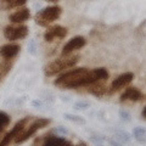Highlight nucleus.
<instances>
[{
    "label": "nucleus",
    "instance_id": "obj_3",
    "mask_svg": "<svg viewBox=\"0 0 146 146\" xmlns=\"http://www.w3.org/2000/svg\"><path fill=\"white\" fill-rule=\"evenodd\" d=\"M61 16V7L60 6H49L43 9L40 12L36 13L35 22L39 26H48L49 23L56 21Z\"/></svg>",
    "mask_w": 146,
    "mask_h": 146
},
{
    "label": "nucleus",
    "instance_id": "obj_11",
    "mask_svg": "<svg viewBox=\"0 0 146 146\" xmlns=\"http://www.w3.org/2000/svg\"><path fill=\"white\" fill-rule=\"evenodd\" d=\"M31 17V12L27 7H21L20 10H17L16 12H13L10 15V21L12 23H17L20 25L22 22H25L27 20H29Z\"/></svg>",
    "mask_w": 146,
    "mask_h": 146
},
{
    "label": "nucleus",
    "instance_id": "obj_6",
    "mask_svg": "<svg viewBox=\"0 0 146 146\" xmlns=\"http://www.w3.org/2000/svg\"><path fill=\"white\" fill-rule=\"evenodd\" d=\"M27 121H28V118H25V119L17 122L16 124H15V127H13L12 129H11V131H9V133L3 138L1 143H0V146H9V145H10L11 141H12L13 139H16L17 136L22 133V130H23L25 127H26Z\"/></svg>",
    "mask_w": 146,
    "mask_h": 146
},
{
    "label": "nucleus",
    "instance_id": "obj_9",
    "mask_svg": "<svg viewBox=\"0 0 146 146\" xmlns=\"http://www.w3.org/2000/svg\"><path fill=\"white\" fill-rule=\"evenodd\" d=\"M134 78V74L131 72H127V73H122L121 76H118L117 78L112 82L111 85V91H118L123 88H125L128 84L131 83V80Z\"/></svg>",
    "mask_w": 146,
    "mask_h": 146
},
{
    "label": "nucleus",
    "instance_id": "obj_15",
    "mask_svg": "<svg viewBox=\"0 0 146 146\" xmlns=\"http://www.w3.org/2000/svg\"><path fill=\"white\" fill-rule=\"evenodd\" d=\"M89 86V91L91 94L96 95V96H101V95L106 94L107 91V88L102 84H100V82H98V83H94V84H90L88 85Z\"/></svg>",
    "mask_w": 146,
    "mask_h": 146
},
{
    "label": "nucleus",
    "instance_id": "obj_7",
    "mask_svg": "<svg viewBox=\"0 0 146 146\" xmlns=\"http://www.w3.org/2000/svg\"><path fill=\"white\" fill-rule=\"evenodd\" d=\"M108 78V72L107 70L105 68H95V70H91L88 71L86 73V77H85V85L84 86H88L90 84H94V83H98V82H101Z\"/></svg>",
    "mask_w": 146,
    "mask_h": 146
},
{
    "label": "nucleus",
    "instance_id": "obj_8",
    "mask_svg": "<svg viewBox=\"0 0 146 146\" xmlns=\"http://www.w3.org/2000/svg\"><path fill=\"white\" fill-rule=\"evenodd\" d=\"M85 39L83 36H73V38L70 40L68 43L65 44V46L62 49V56H67V55H71L73 51H76V50H79L82 49L85 45Z\"/></svg>",
    "mask_w": 146,
    "mask_h": 146
},
{
    "label": "nucleus",
    "instance_id": "obj_2",
    "mask_svg": "<svg viewBox=\"0 0 146 146\" xmlns=\"http://www.w3.org/2000/svg\"><path fill=\"white\" fill-rule=\"evenodd\" d=\"M79 61V56H71V55H67V56H62L57 60H55L54 62L49 63L45 68V74L46 76H54L57 74L58 72H62L67 70V68H71L73 66H76Z\"/></svg>",
    "mask_w": 146,
    "mask_h": 146
},
{
    "label": "nucleus",
    "instance_id": "obj_13",
    "mask_svg": "<svg viewBox=\"0 0 146 146\" xmlns=\"http://www.w3.org/2000/svg\"><path fill=\"white\" fill-rule=\"evenodd\" d=\"M141 98H143V94L136 88H134V86H130V88H127V90L121 95V101H125V100L139 101Z\"/></svg>",
    "mask_w": 146,
    "mask_h": 146
},
{
    "label": "nucleus",
    "instance_id": "obj_20",
    "mask_svg": "<svg viewBox=\"0 0 146 146\" xmlns=\"http://www.w3.org/2000/svg\"><path fill=\"white\" fill-rule=\"evenodd\" d=\"M85 106H88V104H76V108H84Z\"/></svg>",
    "mask_w": 146,
    "mask_h": 146
},
{
    "label": "nucleus",
    "instance_id": "obj_5",
    "mask_svg": "<svg viewBox=\"0 0 146 146\" xmlns=\"http://www.w3.org/2000/svg\"><path fill=\"white\" fill-rule=\"evenodd\" d=\"M28 34V27L25 25H17V26H7L4 29V36L7 40L15 42V40L23 39Z\"/></svg>",
    "mask_w": 146,
    "mask_h": 146
},
{
    "label": "nucleus",
    "instance_id": "obj_16",
    "mask_svg": "<svg viewBox=\"0 0 146 146\" xmlns=\"http://www.w3.org/2000/svg\"><path fill=\"white\" fill-rule=\"evenodd\" d=\"M133 135L140 143H146V128H141V127L135 128L133 130Z\"/></svg>",
    "mask_w": 146,
    "mask_h": 146
},
{
    "label": "nucleus",
    "instance_id": "obj_10",
    "mask_svg": "<svg viewBox=\"0 0 146 146\" xmlns=\"http://www.w3.org/2000/svg\"><path fill=\"white\" fill-rule=\"evenodd\" d=\"M67 35V28L62 26H54L45 32L44 38L46 42H52L54 39H62Z\"/></svg>",
    "mask_w": 146,
    "mask_h": 146
},
{
    "label": "nucleus",
    "instance_id": "obj_21",
    "mask_svg": "<svg viewBox=\"0 0 146 146\" xmlns=\"http://www.w3.org/2000/svg\"><path fill=\"white\" fill-rule=\"evenodd\" d=\"M141 115H143V117H144V118H146V106L144 107V110H143V112H141Z\"/></svg>",
    "mask_w": 146,
    "mask_h": 146
},
{
    "label": "nucleus",
    "instance_id": "obj_1",
    "mask_svg": "<svg viewBox=\"0 0 146 146\" xmlns=\"http://www.w3.org/2000/svg\"><path fill=\"white\" fill-rule=\"evenodd\" d=\"M88 71L89 70L85 67L74 68V70L68 71L65 74L60 76L54 83L56 86L62 88V89H73V88L84 86L85 85V77H86Z\"/></svg>",
    "mask_w": 146,
    "mask_h": 146
},
{
    "label": "nucleus",
    "instance_id": "obj_19",
    "mask_svg": "<svg viewBox=\"0 0 146 146\" xmlns=\"http://www.w3.org/2000/svg\"><path fill=\"white\" fill-rule=\"evenodd\" d=\"M121 116L124 121H130V115L128 112H124V111H121Z\"/></svg>",
    "mask_w": 146,
    "mask_h": 146
},
{
    "label": "nucleus",
    "instance_id": "obj_12",
    "mask_svg": "<svg viewBox=\"0 0 146 146\" xmlns=\"http://www.w3.org/2000/svg\"><path fill=\"white\" fill-rule=\"evenodd\" d=\"M20 51V45L17 44H6L0 48V55L4 58H12Z\"/></svg>",
    "mask_w": 146,
    "mask_h": 146
},
{
    "label": "nucleus",
    "instance_id": "obj_14",
    "mask_svg": "<svg viewBox=\"0 0 146 146\" xmlns=\"http://www.w3.org/2000/svg\"><path fill=\"white\" fill-rule=\"evenodd\" d=\"M43 146H72L70 141L60 136H49L45 139Z\"/></svg>",
    "mask_w": 146,
    "mask_h": 146
},
{
    "label": "nucleus",
    "instance_id": "obj_17",
    "mask_svg": "<svg viewBox=\"0 0 146 146\" xmlns=\"http://www.w3.org/2000/svg\"><path fill=\"white\" fill-rule=\"evenodd\" d=\"M6 3V5L9 7H18V6H23L27 0H4Z\"/></svg>",
    "mask_w": 146,
    "mask_h": 146
},
{
    "label": "nucleus",
    "instance_id": "obj_4",
    "mask_svg": "<svg viewBox=\"0 0 146 146\" xmlns=\"http://www.w3.org/2000/svg\"><path fill=\"white\" fill-rule=\"evenodd\" d=\"M49 123H50V119H48V118H38V119H35L28 128H27L26 130L25 129L22 130V133L15 139V143L16 144L25 143V141H27L29 138H32V136H33L39 129H42V128L46 127Z\"/></svg>",
    "mask_w": 146,
    "mask_h": 146
},
{
    "label": "nucleus",
    "instance_id": "obj_22",
    "mask_svg": "<svg viewBox=\"0 0 146 146\" xmlns=\"http://www.w3.org/2000/svg\"><path fill=\"white\" fill-rule=\"evenodd\" d=\"M76 146H86L85 144H79V145H76Z\"/></svg>",
    "mask_w": 146,
    "mask_h": 146
},
{
    "label": "nucleus",
    "instance_id": "obj_18",
    "mask_svg": "<svg viewBox=\"0 0 146 146\" xmlns=\"http://www.w3.org/2000/svg\"><path fill=\"white\" fill-rule=\"evenodd\" d=\"M65 117L67 118V119H70L72 122H74V123H78V124H84L85 121L84 119H82L80 117H77V116H72V115H65Z\"/></svg>",
    "mask_w": 146,
    "mask_h": 146
}]
</instances>
